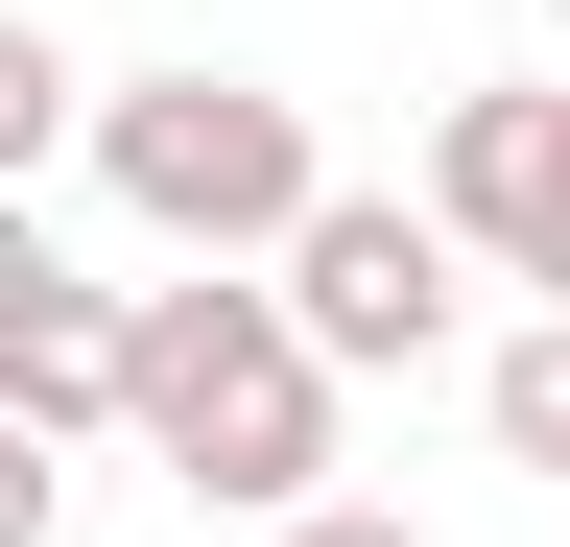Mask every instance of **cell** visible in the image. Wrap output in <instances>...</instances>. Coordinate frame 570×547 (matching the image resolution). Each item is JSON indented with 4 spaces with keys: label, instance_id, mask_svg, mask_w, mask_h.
<instances>
[{
    "label": "cell",
    "instance_id": "9c48e42d",
    "mask_svg": "<svg viewBox=\"0 0 570 547\" xmlns=\"http://www.w3.org/2000/svg\"><path fill=\"white\" fill-rule=\"evenodd\" d=\"M547 25H570V0H547Z\"/></svg>",
    "mask_w": 570,
    "mask_h": 547
},
{
    "label": "cell",
    "instance_id": "6da1fadb",
    "mask_svg": "<svg viewBox=\"0 0 570 547\" xmlns=\"http://www.w3.org/2000/svg\"><path fill=\"white\" fill-rule=\"evenodd\" d=\"M142 476H190L214 524H285L333 500V358L285 310V262H167L142 286V404H119Z\"/></svg>",
    "mask_w": 570,
    "mask_h": 547
},
{
    "label": "cell",
    "instance_id": "3957f363",
    "mask_svg": "<svg viewBox=\"0 0 570 547\" xmlns=\"http://www.w3.org/2000/svg\"><path fill=\"white\" fill-rule=\"evenodd\" d=\"M475 286H499V262L428 215V191H356V167H333V215L285 238V310H309L333 381H428V358L475 333Z\"/></svg>",
    "mask_w": 570,
    "mask_h": 547
},
{
    "label": "cell",
    "instance_id": "52a82bcc",
    "mask_svg": "<svg viewBox=\"0 0 570 547\" xmlns=\"http://www.w3.org/2000/svg\"><path fill=\"white\" fill-rule=\"evenodd\" d=\"M71 524V429H24V404H0V547H48Z\"/></svg>",
    "mask_w": 570,
    "mask_h": 547
},
{
    "label": "cell",
    "instance_id": "5b68a950",
    "mask_svg": "<svg viewBox=\"0 0 570 547\" xmlns=\"http://www.w3.org/2000/svg\"><path fill=\"white\" fill-rule=\"evenodd\" d=\"M475 429H499V476H570V310H523L475 358Z\"/></svg>",
    "mask_w": 570,
    "mask_h": 547
},
{
    "label": "cell",
    "instance_id": "8992f818",
    "mask_svg": "<svg viewBox=\"0 0 570 547\" xmlns=\"http://www.w3.org/2000/svg\"><path fill=\"white\" fill-rule=\"evenodd\" d=\"M96 96L119 72H71L48 25H0V191H48V144H96Z\"/></svg>",
    "mask_w": 570,
    "mask_h": 547
},
{
    "label": "cell",
    "instance_id": "ba28073f",
    "mask_svg": "<svg viewBox=\"0 0 570 547\" xmlns=\"http://www.w3.org/2000/svg\"><path fill=\"white\" fill-rule=\"evenodd\" d=\"M262 547H428V524H404V500H285Z\"/></svg>",
    "mask_w": 570,
    "mask_h": 547
},
{
    "label": "cell",
    "instance_id": "7a4b0ae2",
    "mask_svg": "<svg viewBox=\"0 0 570 547\" xmlns=\"http://www.w3.org/2000/svg\"><path fill=\"white\" fill-rule=\"evenodd\" d=\"M96 191L167 262H285L333 215V144H309V96L285 72H214V48H167V72H119L96 96Z\"/></svg>",
    "mask_w": 570,
    "mask_h": 547
},
{
    "label": "cell",
    "instance_id": "277c9868",
    "mask_svg": "<svg viewBox=\"0 0 570 547\" xmlns=\"http://www.w3.org/2000/svg\"><path fill=\"white\" fill-rule=\"evenodd\" d=\"M428 215H452L523 310H570V96L547 72H475L452 119H428Z\"/></svg>",
    "mask_w": 570,
    "mask_h": 547
}]
</instances>
